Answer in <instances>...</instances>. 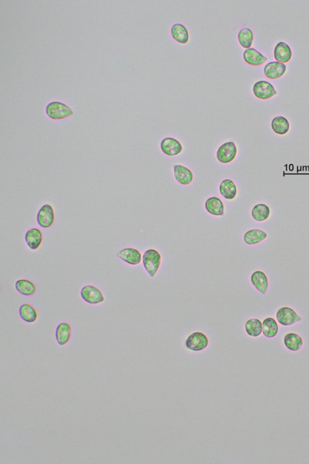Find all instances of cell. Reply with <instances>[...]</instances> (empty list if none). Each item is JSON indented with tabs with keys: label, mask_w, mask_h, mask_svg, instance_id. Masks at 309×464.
<instances>
[{
	"label": "cell",
	"mask_w": 309,
	"mask_h": 464,
	"mask_svg": "<svg viewBox=\"0 0 309 464\" xmlns=\"http://www.w3.org/2000/svg\"><path fill=\"white\" fill-rule=\"evenodd\" d=\"M253 92L257 98L262 100L269 99L277 94L275 87L266 81H258L255 83L253 87Z\"/></svg>",
	"instance_id": "8"
},
{
	"label": "cell",
	"mask_w": 309,
	"mask_h": 464,
	"mask_svg": "<svg viewBox=\"0 0 309 464\" xmlns=\"http://www.w3.org/2000/svg\"><path fill=\"white\" fill-rule=\"evenodd\" d=\"M117 257L131 265H138L142 260V254L134 248H126L117 252Z\"/></svg>",
	"instance_id": "10"
},
{
	"label": "cell",
	"mask_w": 309,
	"mask_h": 464,
	"mask_svg": "<svg viewBox=\"0 0 309 464\" xmlns=\"http://www.w3.org/2000/svg\"><path fill=\"white\" fill-rule=\"evenodd\" d=\"M252 282L254 286L261 294L265 295L268 289V279L267 275L261 271H256L252 275Z\"/></svg>",
	"instance_id": "17"
},
{
	"label": "cell",
	"mask_w": 309,
	"mask_h": 464,
	"mask_svg": "<svg viewBox=\"0 0 309 464\" xmlns=\"http://www.w3.org/2000/svg\"><path fill=\"white\" fill-rule=\"evenodd\" d=\"M237 153L236 146L233 142L223 143L219 148L217 153V158L223 164L231 162L236 158Z\"/></svg>",
	"instance_id": "6"
},
{
	"label": "cell",
	"mask_w": 309,
	"mask_h": 464,
	"mask_svg": "<svg viewBox=\"0 0 309 464\" xmlns=\"http://www.w3.org/2000/svg\"><path fill=\"white\" fill-rule=\"evenodd\" d=\"M81 297L85 303L92 305L100 304L104 301L103 293L98 287L92 285L83 286L81 289Z\"/></svg>",
	"instance_id": "4"
},
{
	"label": "cell",
	"mask_w": 309,
	"mask_h": 464,
	"mask_svg": "<svg viewBox=\"0 0 309 464\" xmlns=\"http://www.w3.org/2000/svg\"><path fill=\"white\" fill-rule=\"evenodd\" d=\"M162 153L166 156H174L180 154L182 146L177 139L167 137L162 139L160 144Z\"/></svg>",
	"instance_id": "9"
},
{
	"label": "cell",
	"mask_w": 309,
	"mask_h": 464,
	"mask_svg": "<svg viewBox=\"0 0 309 464\" xmlns=\"http://www.w3.org/2000/svg\"><path fill=\"white\" fill-rule=\"evenodd\" d=\"M220 192L225 199L233 200L237 194L236 185L231 180H224L220 185Z\"/></svg>",
	"instance_id": "23"
},
{
	"label": "cell",
	"mask_w": 309,
	"mask_h": 464,
	"mask_svg": "<svg viewBox=\"0 0 309 464\" xmlns=\"http://www.w3.org/2000/svg\"><path fill=\"white\" fill-rule=\"evenodd\" d=\"M173 169L175 180L179 184L182 185H189L194 181V174L190 169L186 166H182V165H175Z\"/></svg>",
	"instance_id": "14"
},
{
	"label": "cell",
	"mask_w": 309,
	"mask_h": 464,
	"mask_svg": "<svg viewBox=\"0 0 309 464\" xmlns=\"http://www.w3.org/2000/svg\"><path fill=\"white\" fill-rule=\"evenodd\" d=\"M25 241L29 249L37 250L43 242V233L39 228H31L25 235Z\"/></svg>",
	"instance_id": "12"
},
{
	"label": "cell",
	"mask_w": 309,
	"mask_h": 464,
	"mask_svg": "<svg viewBox=\"0 0 309 464\" xmlns=\"http://www.w3.org/2000/svg\"><path fill=\"white\" fill-rule=\"evenodd\" d=\"M269 207L265 204H257L252 210V217L257 221H265L270 217Z\"/></svg>",
	"instance_id": "28"
},
{
	"label": "cell",
	"mask_w": 309,
	"mask_h": 464,
	"mask_svg": "<svg viewBox=\"0 0 309 464\" xmlns=\"http://www.w3.org/2000/svg\"><path fill=\"white\" fill-rule=\"evenodd\" d=\"M276 318L280 324L285 326V327L291 326L302 320L293 309L288 307H284L279 309L277 312Z\"/></svg>",
	"instance_id": "5"
},
{
	"label": "cell",
	"mask_w": 309,
	"mask_h": 464,
	"mask_svg": "<svg viewBox=\"0 0 309 464\" xmlns=\"http://www.w3.org/2000/svg\"><path fill=\"white\" fill-rule=\"evenodd\" d=\"M275 58L277 62L280 63H287L289 62L292 56V51H291L290 46L284 42H280L275 46Z\"/></svg>",
	"instance_id": "15"
},
{
	"label": "cell",
	"mask_w": 309,
	"mask_h": 464,
	"mask_svg": "<svg viewBox=\"0 0 309 464\" xmlns=\"http://www.w3.org/2000/svg\"><path fill=\"white\" fill-rule=\"evenodd\" d=\"M19 314L23 321L29 323H35L38 319L37 310L31 304H24L20 306Z\"/></svg>",
	"instance_id": "18"
},
{
	"label": "cell",
	"mask_w": 309,
	"mask_h": 464,
	"mask_svg": "<svg viewBox=\"0 0 309 464\" xmlns=\"http://www.w3.org/2000/svg\"><path fill=\"white\" fill-rule=\"evenodd\" d=\"M171 34L175 41L179 43H187L189 41V32L182 24L176 23L171 28Z\"/></svg>",
	"instance_id": "25"
},
{
	"label": "cell",
	"mask_w": 309,
	"mask_h": 464,
	"mask_svg": "<svg viewBox=\"0 0 309 464\" xmlns=\"http://www.w3.org/2000/svg\"><path fill=\"white\" fill-rule=\"evenodd\" d=\"M284 343L288 350L296 352L301 350L304 342L302 337L298 333H289L284 336Z\"/></svg>",
	"instance_id": "19"
},
{
	"label": "cell",
	"mask_w": 309,
	"mask_h": 464,
	"mask_svg": "<svg viewBox=\"0 0 309 464\" xmlns=\"http://www.w3.org/2000/svg\"><path fill=\"white\" fill-rule=\"evenodd\" d=\"M206 210L212 215L223 216L224 214V205L218 197H210L205 203Z\"/></svg>",
	"instance_id": "20"
},
{
	"label": "cell",
	"mask_w": 309,
	"mask_h": 464,
	"mask_svg": "<svg viewBox=\"0 0 309 464\" xmlns=\"http://www.w3.org/2000/svg\"><path fill=\"white\" fill-rule=\"evenodd\" d=\"M262 333L267 338H274L278 333V325L272 317L265 319L262 323Z\"/></svg>",
	"instance_id": "24"
},
{
	"label": "cell",
	"mask_w": 309,
	"mask_h": 464,
	"mask_svg": "<svg viewBox=\"0 0 309 464\" xmlns=\"http://www.w3.org/2000/svg\"><path fill=\"white\" fill-rule=\"evenodd\" d=\"M238 40L243 48H251L254 40L253 32L249 28L241 29L238 33Z\"/></svg>",
	"instance_id": "29"
},
{
	"label": "cell",
	"mask_w": 309,
	"mask_h": 464,
	"mask_svg": "<svg viewBox=\"0 0 309 464\" xmlns=\"http://www.w3.org/2000/svg\"><path fill=\"white\" fill-rule=\"evenodd\" d=\"M246 333L252 337H258L262 333V323L259 319H250L245 324Z\"/></svg>",
	"instance_id": "27"
},
{
	"label": "cell",
	"mask_w": 309,
	"mask_h": 464,
	"mask_svg": "<svg viewBox=\"0 0 309 464\" xmlns=\"http://www.w3.org/2000/svg\"><path fill=\"white\" fill-rule=\"evenodd\" d=\"M243 59L246 63L252 66H260L267 62L266 56L254 48L246 49L245 50L243 53Z\"/></svg>",
	"instance_id": "16"
},
{
	"label": "cell",
	"mask_w": 309,
	"mask_h": 464,
	"mask_svg": "<svg viewBox=\"0 0 309 464\" xmlns=\"http://www.w3.org/2000/svg\"><path fill=\"white\" fill-rule=\"evenodd\" d=\"M15 288L19 294L26 297H30L35 294L37 291V286L32 281L28 279H19L16 282Z\"/></svg>",
	"instance_id": "21"
},
{
	"label": "cell",
	"mask_w": 309,
	"mask_h": 464,
	"mask_svg": "<svg viewBox=\"0 0 309 464\" xmlns=\"http://www.w3.org/2000/svg\"><path fill=\"white\" fill-rule=\"evenodd\" d=\"M56 340L60 346H65L71 340L72 328L70 323L63 322L56 329Z\"/></svg>",
	"instance_id": "13"
},
{
	"label": "cell",
	"mask_w": 309,
	"mask_h": 464,
	"mask_svg": "<svg viewBox=\"0 0 309 464\" xmlns=\"http://www.w3.org/2000/svg\"><path fill=\"white\" fill-rule=\"evenodd\" d=\"M162 261L160 253L156 249H148L142 256V263L149 276L154 277L159 271Z\"/></svg>",
	"instance_id": "1"
},
{
	"label": "cell",
	"mask_w": 309,
	"mask_h": 464,
	"mask_svg": "<svg viewBox=\"0 0 309 464\" xmlns=\"http://www.w3.org/2000/svg\"><path fill=\"white\" fill-rule=\"evenodd\" d=\"M268 238L266 232L258 229H253L246 231L243 236V241L248 245H257L263 242Z\"/></svg>",
	"instance_id": "22"
},
{
	"label": "cell",
	"mask_w": 309,
	"mask_h": 464,
	"mask_svg": "<svg viewBox=\"0 0 309 464\" xmlns=\"http://www.w3.org/2000/svg\"><path fill=\"white\" fill-rule=\"evenodd\" d=\"M286 65L278 62H270L265 67L264 72L267 78L278 79L286 72Z\"/></svg>",
	"instance_id": "11"
},
{
	"label": "cell",
	"mask_w": 309,
	"mask_h": 464,
	"mask_svg": "<svg viewBox=\"0 0 309 464\" xmlns=\"http://www.w3.org/2000/svg\"><path fill=\"white\" fill-rule=\"evenodd\" d=\"M37 224L43 228H49L55 221V214L53 207L50 204H44L40 207L37 213Z\"/></svg>",
	"instance_id": "7"
},
{
	"label": "cell",
	"mask_w": 309,
	"mask_h": 464,
	"mask_svg": "<svg viewBox=\"0 0 309 464\" xmlns=\"http://www.w3.org/2000/svg\"><path fill=\"white\" fill-rule=\"evenodd\" d=\"M185 344L192 352H202L208 346V337L202 332H194L187 337Z\"/></svg>",
	"instance_id": "3"
},
{
	"label": "cell",
	"mask_w": 309,
	"mask_h": 464,
	"mask_svg": "<svg viewBox=\"0 0 309 464\" xmlns=\"http://www.w3.org/2000/svg\"><path fill=\"white\" fill-rule=\"evenodd\" d=\"M273 131L278 135H285L289 131V123L283 116H278L271 122Z\"/></svg>",
	"instance_id": "26"
},
{
	"label": "cell",
	"mask_w": 309,
	"mask_h": 464,
	"mask_svg": "<svg viewBox=\"0 0 309 464\" xmlns=\"http://www.w3.org/2000/svg\"><path fill=\"white\" fill-rule=\"evenodd\" d=\"M46 115L53 120H62L73 115V110L65 103L52 101L46 107Z\"/></svg>",
	"instance_id": "2"
}]
</instances>
